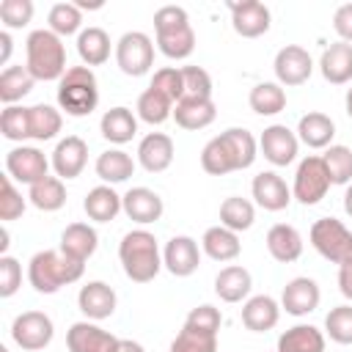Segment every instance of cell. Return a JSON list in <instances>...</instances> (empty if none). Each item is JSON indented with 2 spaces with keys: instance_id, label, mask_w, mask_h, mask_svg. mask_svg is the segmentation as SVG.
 <instances>
[{
  "instance_id": "cell-1",
  "label": "cell",
  "mask_w": 352,
  "mask_h": 352,
  "mask_svg": "<svg viewBox=\"0 0 352 352\" xmlns=\"http://www.w3.org/2000/svg\"><path fill=\"white\" fill-rule=\"evenodd\" d=\"M85 272V264L58 250H38L28 264V280L38 294H55L69 283H77Z\"/></svg>"
},
{
  "instance_id": "cell-2",
  "label": "cell",
  "mask_w": 352,
  "mask_h": 352,
  "mask_svg": "<svg viewBox=\"0 0 352 352\" xmlns=\"http://www.w3.org/2000/svg\"><path fill=\"white\" fill-rule=\"evenodd\" d=\"M118 258H121L124 275L135 283H148L162 270L160 245H157L154 234L146 228H135V231L124 234V239L118 245Z\"/></svg>"
},
{
  "instance_id": "cell-3",
  "label": "cell",
  "mask_w": 352,
  "mask_h": 352,
  "mask_svg": "<svg viewBox=\"0 0 352 352\" xmlns=\"http://www.w3.org/2000/svg\"><path fill=\"white\" fill-rule=\"evenodd\" d=\"M157 47L170 60H184L195 50V30L182 6H162L154 11Z\"/></svg>"
},
{
  "instance_id": "cell-4",
  "label": "cell",
  "mask_w": 352,
  "mask_h": 352,
  "mask_svg": "<svg viewBox=\"0 0 352 352\" xmlns=\"http://www.w3.org/2000/svg\"><path fill=\"white\" fill-rule=\"evenodd\" d=\"M25 66L33 74V80L50 82V80H60L66 74V47L60 41V36H55L50 28L44 30H33L25 41Z\"/></svg>"
},
{
  "instance_id": "cell-5",
  "label": "cell",
  "mask_w": 352,
  "mask_h": 352,
  "mask_svg": "<svg viewBox=\"0 0 352 352\" xmlns=\"http://www.w3.org/2000/svg\"><path fill=\"white\" fill-rule=\"evenodd\" d=\"M99 104L96 74L88 66H69L66 74L58 80V107L66 116L82 118L91 116Z\"/></svg>"
},
{
  "instance_id": "cell-6",
  "label": "cell",
  "mask_w": 352,
  "mask_h": 352,
  "mask_svg": "<svg viewBox=\"0 0 352 352\" xmlns=\"http://www.w3.org/2000/svg\"><path fill=\"white\" fill-rule=\"evenodd\" d=\"M311 245H314V250L322 256V258H327V261H333V264H346V261H352V231L341 223V220H336V217H319L314 226H311Z\"/></svg>"
},
{
  "instance_id": "cell-7",
  "label": "cell",
  "mask_w": 352,
  "mask_h": 352,
  "mask_svg": "<svg viewBox=\"0 0 352 352\" xmlns=\"http://www.w3.org/2000/svg\"><path fill=\"white\" fill-rule=\"evenodd\" d=\"M330 187L333 184H330L324 160L319 154H308L305 160H300L297 173H294V184H292V198H297L305 206H314L327 195Z\"/></svg>"
},
{
  "instance_id": "cell-8",
  "label": "cell",
  "mask_w": 352,
  "mask_h": 352,
  "mask_svg": "<svg viewBox=\"0 0 352 352\" xmlns=\"http://www.w3.org/2000/svg\"><path fill=\"white\" fill-rule=\"evenodd\" d=\"M116 63L126 77H143L154 66V41L143 30H129L116 41Z\"/></svg>"
},
{
  "instance_id": "cell-9",
  "label": "cell",
  "mask_w": 352,
  "mask_h": 352,
  "mask_svg": "<svg viewBox=\"0 0 352 352\" xmlns=\"http://www.w3.org/2000/svg\"><path fill=\"white\" fill-rule=\"evenodd\" d=\"M52 336H55V327L44 311H25L11 322V338L25 352H38L50 346Z\"/></svg>"
},
{
  "instance_id": "cell-10",
  "label": "cell",
  "mask_w": 352,
  "mask_h": 352,
  "mask_svg": "<svg viewBox=\"0 0 352 352\" xmlns=\"http://www.w3.org/2000/svg\"><path fill=\"white\" fill-rule=\"evenodd\" d=\"M50 160L44 157V151H38L36 146H14L6 154V173L28 187H33L36 182L47 179L50 173Z\"/></svg>"
},
{
  "instance_id": "cell-11",
  "label": "cell",
  "mask_w": 352,
  "mask_h": 352,
  "mask_svg": "<svg viewBox=\"0 0 352 352\" xmlns=\"http://www.w3.org/2000/svg\"><path fill=\"white\" fill-rule=\"evenodd\" d=\"M258 148L267 162H272L275 168H286L297 160L300 140L286 124H270L258 138Z\"/></svg>"
},
{
  "instance_id": "cell-12",
  "label": "cell",
  "mask_w": 352,
  "mask_h": 352,
  "mask_svg": "<svg viewBox=\"0 0 352 352\" xmlns=\"http://www.w3.org/2000/svg\"><path fill=\"white\" fill-rule=\"evenodd\" d=\"M272 69H275V77H278L280 85L294 88V85L308 82V77H311V72H314V60H311V55H308L305 47H300V44H286V47L278 50Z\"/></svg>"
},
{
  "instance_id": "cell-13",
  "label": "cell",
  "mask_w": 352,
  "mask_h": 352,
  "mask_svg": "<svg viewBox=\"0 0 352 352\" xmlns=\"http://www.w3.org/2000/svg\"><path fill=\"white\" fill-rule=\"evenodd\" d=\"M201 264V248L192 236L187 234H179V236H170L165 250H162V267L176 275V278H190Z\"/></svg>"
},
{
  "instance_id": "cell-14",
  "label": "cell",
  "mask_w": 352,
  "mask_h": 352,
  "mask_svg": "<svg viewBox=\"0 0 352 352\" xmlns=\"http://www.w3.org/2000/svg\"><path fill=\"white\" fill-rule=\"evenodd\" d=\"M121 338L102 330L94 322H74L66 333L69 352H118Z\"/></svg>"
},
{
  "instance_id": "cell-15",
  "label": "cell",
  "mask_w": 352,
  "mask_h": 352,
  "mask_svg": "<svg viewBox=\"0 0 352 352\" xmlns=\"http://www.w3.org/2000/svg\"><path fill=\"white\" fill-rule=\"evenodd\" d=\"M85 162H88V143L80 135H66L63 140H58V146L52 151V160H50L58 179H63V182L77 179L82 173Z\"/></svg>"
},
{
  "instance_id": "cell-16",
  "label": "cell",
  "mask_w": 352,
  "mask_h": 352,
  "mask_svg": "<svg viewBox=\"0 0 352 352\" xmlns=\"http://www.w3.org/2000/svg\"><path fill=\"white\" fill-rule=\"evenodd\" d=\"M319 300H322V292H319V283L314 278H292L286 286H283V294H280V308L292 316H308L311 311L319 308Z\"/></svg>"
},
{
  "instance_id": "cell-17",
  "label": "cell",
  "mask_w": 352,
  "mask_h": 352,
  "mask_svg": "<svg viewBox=\"0 0 352 352\" xmlns=\"http://www.w3.org/2000/svg\"><path fill=\"white\" fill-rule=\"evenodd\" d=\"M228 11H231V25L242 38H258L270 30V8L258 0L228 3Z\"/></svg>"
},
{
  "instance_id": "cell-18",
  "label": "cell",
  "mask_w": 352,
  "mask_h": 352,
  "mask_svg": "<svg viewBox=\"0 0 352 352\" xmlns=\"http://www.w3.org/2000/svg\"><path fill=\"white\" fill-rule=\"evenodd\" d=\"M250 192L256 198V204L267 212H280L289 206L292 201V187L275 173V170H261L253 176V184H250Z\"/></svg>"
},
{
  "instance_id": "cell-19",
  "label": "cell",
  "mask_w": 352,
  "mask_h": 352,
  "mask_svg": "<svg viewBox=\"0 0 352 352\" xmlns=\"http://www.w3.org/2000/svg\"><path fill=\"white\" fill-rule=\"evenodd\" d=\"M116 292L113 286H107L104 280H88L85 286H80V294H77V305L80 311L94 319V322H102V319H110L113 311H116Z\"/></svg>"
},
{
  "instance_id": "cell-20",
  "label": "cell",
  "mask_w": 352,
  "mask_h": 352,
  "mask_svg": "<svg viewBox=\"0 0 352 352\" xmlns=\"http://www.w3.org/2000/svg\"><path fill=\"white\" fill-rule=\"evenodd\" d=\"M121 198H124V214L132 223H140V226L157 223L162 217V212H165L162 198L154 190H148V187H132Z\"/></svg>"
},
{
  "instance_id": "cell-21",
  "label": "cell",
  "mask_w": 352,
  "mask_h": 352,
  "mask_svg": "<svg viewBox=\"0 0 352 352\" xmlns=\"http://www.w3.org/2000/svg\"><path fill=\"white\" fill-rule=\"evenodd\" d=\"M138 162L148 173H162L173 162V140L165 132H148L138 143Z\"/></svg>"
},
{
  "instance_id": "cell-22",
  "label": "cell",
  "mask_w": 352,
  "mask_h": 352,
  "mask_svg": "<svg viewBox=\"0 0 352 352\" xmlns=\"http://www.w3.org/2000/svg\"><path fill=\"white\" fill-rule=\"evenodd\" d=\"M99 248V234L88 223H69L60 234V250L77 261H88Z\"/></svg>"
},
{
  "instance_id": "cell-23",
  "label": "cell",
  "mask_w": 352,
  "mask_h": 352,
  "mask_svg": "<svg viewBox=\"0 0 352 352\" xmlns=\"http://www.w3.org/2000/svg\"><path fill=\"white\" fill-rule=\"evenodd\" d=\"M267 250L275 261L280 264H292L302 256V236L294 226L289 223H275L270 231H267Z\"/></svg>"
},
{
  "instance_id": "cell-24",
  "label": "cell",
  "mask_w": 352,
  "mask_h": 352,
  "mask_svg": "<svg viewBox=\"0 0 352 352\" xmlns=\"http://www.w3.org/2000/svg\"><path fill=\"white\" fill-rule=\"evenodd\" d=\"M280 319V305L270 294H256L248 297L242 305V324L253 333H267L278 324Z\"/></svg>"
},
{
  "instance_id": "cell-25",
  "label": "cell",
  "mask_w": 352,
  "mask_h": 352,
  "mask_svg": "<svg viewBox=\"0 0 352 352\" xmlns=\"http://www.w3.org/2000/svg\"><path fill=\"white\" fill-rule=\"evenodd\" d=\"M253 289V278L242 264H228L214 278V294L223 302H242Z\"/></svg>"
},
{
  "instance_id": "cell-26",
  "label": "cell",
  "mask_w": 352,
  "mask_h": 352,
  "mask_svg": "<svg viewBox=\"0 0 352 352\" xmlns=\"http://www.w3.org/2000/svg\"><path fill=\"white\" fill-rule=\"evenodd\" d=\"M319 72L333 85L349 82L352 80V44H346V41L330 44L319 58Z\"/></svg>"
},
{
  "instance_id": "cell-27",
  "label": "cell",
  "mask_w": 352,
  "mask_h": 352,
  "mask_svg": "<svg viewBox=\"0 0 352 352\" xmlns=\"http://www.w3.org/2000/svg\"><path fill=\"white\" fill-rule=\"evenodd\" d=\"M201 250L212 261H234L242 253V242H239L236 231H231L226 226H212L201 236Z\"/></svg>"
},
{
  "instance_id": "cell-28",
  "label": "cell",
  "mask_w": 352,
  "mask_h": 352,
  "mask_svg": "<svg viewBox=\"0 0 352 352\" xmlns=\"http://www.w3.org/2000/svg\"><path fill=\"white\" fill-rule=\"evenodd\" d=\"M82 209L94 223H110V220H116L118 212H124V198L110 184H99V187L88 190Z\"/></svg>"
},
{
  "instance_id": "cell-29",
  "label": "cell",
  "mask_w": 352,
  "mask_h": 352,
  "mask_svg": "<svg viewBox=\"0 0 352 352\" xmlns=\"http://www.w3.org/2000/svg\"><path fill=\"white\" fill-rule=\"evenodd\" d=\"M217 110H214V102L212 99H192V96H184L173 104V118L182 129H204L214 121Z\"/></svg>"
},
{
  "instance_id": "cell-30",
  "label": "cell",
  "mask_w": 352,
  "mask_h": 352,
  "mask_svg": "<svg viewBox=\"0 0 352 352\" xmlns=\"http://www.w3.org/2000/svg\"><path fill=\"white\" fill-rule=\"evenodd\" d=\"M333 138H336V124L330 116L324 113H305L297 124V140L305 143L308 148H327L333 146Z\"/></svg>"
},
{
  "instance_id": "cell-31",
  "label": "cell",
  "mask_w": 352,
  "mask_h": 352,
  "mask_svg": "<svg viewBox=\"0 0 352 352\" xmlns=\"http://www.w3.org/2000/svg\"><path fill=\"white\" fill-rule=\"evenodd\" d=\"M99 129H102L104 140H110L116 146H124V143H129L138 135V116L129 107H110L102 116Z\"/></svg>"
},
{
  "instance_id": "cell-32",
  "label": "cell",
  "mask_w": 352,
  "mask_h": 352,
  "mask_svg": "<svg viewBox=\"0 0 352 352\" xmlns=\"http://www.w3.org/2000/svg\"><path fill=\"white\" fill-rule=\"evenodd\" d=\"M220 140L226 143L228 148V157L234 162V170H245L256 162V154H258V140L242 129V126H231L226 132H220Z\"/></svg>"
},
{
  "instance_id": "cell-33",
  "label": "cell",
  "mask_w": 352,
  "mask_h": 352,
  "mask_svg": "<svg viewBox=\"0 0 352 352\" xmlns=\"http://www.w3.org/2000/svg\"><path fill=\"white\" fill-rule=\"evenodd\" d=\"M278 352H324V333L314 324H294L278 336Z\"/></svg>"
},
{
  "instance_id": "cell-34",
  "label": "cell",
  "mask_w": 352,
  "mask_h": 352,
  "mask_svg": "<svg viewBox=\"0 0 352 352\" xmlns=\"http://www.w3.org/2000/svg\"><path fill=\"white\" fill-rule=\"evenodd\" d=\"M96 176L104 182V184H121V182H126L132 173H135V160L126 154V151H121V148H110V151H102L99 157H96Z\"/></svg>"
},
{
  "instance_id": "cell-35",
  "label": "cell",
  "mask_w": 352,
  "mask_h": 352,
  "mask_svg": "<svg viewBox=\"0 0 352 352\" xmlns=\"http://www.w3.org/2000/svg\"><path fill=\"white\" fill-rule=\"evenodd\" d=\"M77 55L82 66H102L110 58V36L102 28H85L77 36Z\"/></svg>"
},
{
  "instance_id": "cell-36",
  "label": "cell",
  "mask_w": 352,
  "mask_h": 352,
  "mask_svg": "<svg viewBox=\"0 0 352 352\" xmlns=\"http://www.w3.org/2000/svg\"><path fill=\"white\" fill-rule=\"evenodd\" d=\"M33 74L28 72V66H6L0 74V102L16 104L19 99H25L33 91Z\"/></svg>"
},
{
  "instance_id": "cell-37",
  "label": "cell",
  "mask_w": 352,
  "mask_h": 352,
  "mask_svg": "<svg viewBox=\"0 0 352 352\" xmlns=\"http://www.w3.org/2000/svg\"><path fill=\"white\" fill-rule=\"evenodd\" d=\"M28 201L41 212H58L66 204V184L58 176H47L28 190Z\"/></svg>"
},
{
  "instance_id": "cell-38",
  "label": "cell",
  "mask_w": 352,
  "mask_h": 352,
  "mask_svg": "<svg viewBox=\"0 0 352 352\" xmlns=\"http://www.w3.org/2000/svg\"><path fill=\"white\" fill-rule=\"evenodd\" d=\"M170 116H173V102H170L162 91H157V88L148 85V88L138 96V118H140V121H146V124H151V126H160V124H165Z\"/></svg>"
},
{
  "instance_id": "cell-39",
  "label": "cell",
  "mask_w": 352,
  "mask_h": 352,
  "mask_svg": "<svg viewBox=\"0 0 352 352\" xmlns=\"http://www.w3.org/2000/svg\"><path fill=\"white\" fill-rule=\"evenodd\" d=\"M250 110L258 116H278L286 107V91L280 82H258L250 88Z\"/></svg>"
},
{
  "instance_id": "cell-40",
  "label": "cell",
  "mask_w": 352,
  "mask_h": 352,
  "mask_svg": "<svg viewBox=\"0 0 352 352\" xmlns=\"http://www.w3.org/2000/svg\"><path fill=\"white\" fill-rule=\"evenodd\" d=\"M256 220V209L248 198H239V195H231L220 204V226L231 228V231H248Z\"/></svg>"
},
{
  "instance_id": "cell-41",
  "label": "cell",
  "mask_w": 352,
  "mask_h": 352,
  "mask_svg": "<svg viewBox=\"0 0 352 352\" xmlns=\"http://www.w3.org/2000/svg\"><path fill=\"white\" fill-rule=\"evenodd\" d=\"M63 126V116L60 110H55L52 104H33L30 107V138L33 140H52Z\"/></svg>"
},
{
  "instance_id": "cell-42",
  "label": "cell",
  "mask_w": 352,
  "mask_h": 352,
  "mask_svg": "<svg viewBox=\"0 0 352 352\" xmlns=\"http://www.w3.org/2000/svg\"><path fill=\"white\" fill-rule=\"evenodd\" d=\"M170 352H217V333L184 324L170 341Z\"/></svg>"
},
{
  "instance_id": "cell-43",
  "label": "cell",
  "mask_w": 352,
  "mask_h": 352,
  "mask_svg": "<svg viewBox=\"0 0 352 352\" xmlns=\"http://www.w3.org/2000/svg\"><path fill=\"white\" fill-rule=\"evenodd\" d=\"M47 22H50V30L55 36H72L77 33L80 36V25H82V11L77 8V3H55L47 14Z\"/></svg>"
},
{
  "instance_id": "cell-44",
  "label": "cell",
  "mask_w": 352,
  "mask_h": 352,
  "mask_svg": "<svg viewBox=\"0 0 352 352\" xmlns=\"http://www.w3.org/2000/svg\"><path fill=\"white\" fill-rule=\"evenodd\" d=\"M0 132L6 140L22 143L30 138V107H19V104H8L0 113Z\"/></svg>"
},
{
  "instance_id": "cell-45",
  "label": "cell",
  "mask_w": 352,
  "mask_h": 352,
  "mask_svg": "<svg viewBox=\"0 0 352 352\" xmlns=\"http://www.w3.org/2000/svg\"><path fill=\"white\" fill-rule=\"evenodd\" d=\"M330 184H349L352 182V148L349 146H327L322 154Z\"/></svg>"
},
{
  "instance_id": "cell-46",
  "label": "cell",
  "mask_w": 352,
  "mask_h": 352,
  "mask_svg": "<svg viewBox=\"0 0 352 352\" xmlns=\"http://www.w3.org/2000/svg\"><path fill=\"white\" fill-rule=\"evenodd\" d=\"M201 168H204L209 176H226V173H234V162H231L228 148H226V143L220 140V135L212 138V140L204 146V151H201Z\"/></svg>"
},
{
  "instance_id": "cell-47",
  "label": "cell",
  "mask_w": 352,
  "mask_h": 352,
  "mask_svg": "<svg viewBox=\"0 0 352 352\" xmlns=\"http://www.w3.org/2000/svg\"><path fill=\"white\" fill-rule=\"evenodd\" d=\"M324 333L336 344H344V346L352 344V302L330 308V314L324 316Z\"/></svg>"
},
{
  "instance_id": "cell-48",
  "label": "cell",
  "mask_w": 352,
  "mask_h": 352,
  "mask_svg": "<svg viewBox=\"0 0 352 352\" xmlns=\"http://www.w3.org/2000/svg\"><path fill=\"white\" fill-rule=\"evenodd\" d=\"M25 206H28V201H25L22 192L14 187V179L6 173V176L0 179V220H3V223H11V220L22 217Z\"/></svg>"
},
{
  "instance_id": "cell-49",
  "label": "cell",
  "mask_w": 352,
  "mask_h": 352,
  "mask_svg": "<svg viewBox=\"0 0 352 352\" xmlns=\"http://www.w3.org/2000/svg\"><path fill=\"white\" fill-rule=\"evenodd\" d=\"M182 80H184V96L212 99V77L204 66H182Z\"/></svg>"
},
{
  "instance_id": "cell-50",
  "label": "cell",
  "mask_w": 352,
  "mask_h": 352,
  "mask_svg": "<svg viewBox=\"0 0 352 352\" xmlns=\"http://www.w3.org/2000/svg\"><path fill=\"white\" fill-rule=\"evenodd\" d=\"M151 88L162 91L173 104L184 96V80H182V69H173V66H165V69H157L154 77H151Z\"/></svg>"
},
{
  "instance_id": "cell-51",
  "label": "cell",
  "mask_w": 352,
  "mask_h": 352,
  "mask_svg": "<svg viewBox=\"0 0 352 352\" xmlns=\"http://www.w3.org/2000/svg\"><path fill=\"white\" fill-rule=\"evenodd\" d=\"M0 19L8 30L25 28L33 19V3L30 0H3L0 3Z\"/></svg>"
},
{
  "instance_id": "cell-52",
  "label": "cell",
  "mask_w": 352,
  "mask_h": 352,
  "mask_svg": "<svg viewBox=\"0 0 352 352\" xmlns=\"http://www.w3.org/2000/svg\"><path fill=\"white\" fill-rule=\"evenodd\" d=\"M22 286V264L14 256H0V297H14Z\"/></svg>"
},
{
  "instance_id": "cell-53",
  "label": "cell",
  "mask_w": 352,
  "mask_h": 352,
  "mask_svg": "<svg viewBox=\"0 0 352 352\" xmlns=\"http://www.w3.org/2000/svg\"><path fill=\"white\" fill-rule=\"evenodd\" d=\"M184 324H192V327H198V330L217 333L220 324H223V314H220V308H214V305H198V308H192V311L187 314Z\"/></svg>"
},
{
  "instance_id": "cell-54",
  "label": "cell",
  "mask_w": 352,
  "mask_h": 352,
  "mask_svg": "<svg viewBox=\"0 0 352 352\" xmlns=\"http://www.w3.org/2000/svg\"><path fill=\"white\" fill-rule=\"evenodd\" d=\"M333 30L338 33L341 41L352 44V3H344V6L336 8V14H333Z\"/></svg>"
},
{
  "instance_id": "cell-55",
  "label": "cell",
  "mask_w": 352,
  "mask_h": 352,
  "mask_svg": "<svg viewBox=\"0 0 352 352\" xmlns=\"http://www.w3.org/2000/svg\"><path fill=\"white\" fill-rule=\"evenodd\" d=\"M338 289L352 302V261H346V264L338 267Z\"/></svg>"
},
{
  "instance_id": "cell-56",
  "label": "cell",
  "mask_w": 352,
  "mask_h": 352,
  "mask_svg": "<svg viewBox=\"0 0 352 352\" xmlns=\"http://www.w3.org/2000/svg\"><path fill=\"white\" fill-rule=\"evenodd\" d=\"M11 50H14L11 33H8V30H3V33H0V63H3V66L8 63V58H11Z\"/></svg>"
},
{
  "instance_id": "cell-57",
  "label": "cell",
  "mask_w": 352,
  "mask_h": 352,
  "mask_svg": "<svg viewBox=\"0 0 352 352\" xmlns=\"http://www.w3.org/2000/svg\"><path fill=\"white\" fill-rule=\"evenodd\" d=\"M118 352H146L138 341H132V338H121V344H118Z\"/></svg>"
},
{
  "instance_id": "cell-58",
  "label": "cell",
  "mask_w": 352,
  "mask_h": 352,
  "mask_svg": "<svg viewBox=\"0 0 352 352\" xmlns=\"http://www.w3.org/2000/svg\"><path fill=\"white\" fill-rule=\"evenodd\" d=\"M344 212L352 217V182L346 184V192H344Z\"/></svg>"
},
{
  "instance_id": "cell-59",
  "label": "cell",
  "mask_w": 352,
  "mask_h": 352,
  "mask_svg": "<svg viewBox=\"0 0 352 352\" xmlns=\"http://www.w3.org/2000/svg\"><path fill=\"white\" fill-rule=\"evenodd\" d=\"M344 107H346V116L352 118V85H349V91H346V99H344Z\"/></svg>"
},
{
  "instance_id": "cell-60",
  "label": "cell",
  "mask_w": 352,
  "mask_h": 352,
  "mask_svg": "<svg viewBox=\"0 0 352 352\" xmlns=\"http://www.w3.org/2000/svg\"><path fill=\"white\" fill-rule=\"evenodd\" d=\"M0 352H8V349H6V346H0Z\"/></svg>"
}]
</instances>
